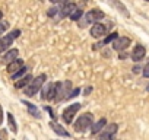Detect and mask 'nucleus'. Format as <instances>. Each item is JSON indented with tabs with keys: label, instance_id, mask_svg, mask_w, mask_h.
<instances>
[{
	"label": "nucleus",
	"instance_id": "nucleus-1",
	"mask_svg": "<svg viewBox=\"0 0 149 140\" xmlns=\"http://www.w3.org/2000/svg\"><path fill=\"white\" fill-rule=\"evenodd\" d=\"M45 80H47V76L45 75H38L37 78H34L26 86H25V95L26 96H34L41 88H42V85L45 83Z\"/></svg>",
	"mask_w": 149,
	"mask_h": 140
},
{
	"label": "nucleus",
	"instance_id": "nucleus-2",
	"mask_svg": "<svg viewBox=\"0 0 149 140\" xmlns=\"http://www.w3.org/2000/svg\"><path fill=\"white\" fill-rule=\"evenodd\" d=\"M94 115L91 114V112H85V114H82L78 120H76V123H74V130H76L78 133H84V131H86L91 125H92V118Z\"/></svg>",
	"mask_w": 149,
	"mask_h": 140
},
{
	"label": "nucleus",
	"instance_id": "nucleus-3",
	"mask_svg": "<svg viewBox=\"0 0 149 140\" xmlns=\"http://www.w3.org/2000/svg\"><path fill=\"white\" fill-rule=\"evenodd\" d=\"M72 89V82L66 80V82H56V101H63L67 99L69 94Z\"/></svg>",
	"mask_w": 149,
	"mask_h": 140
},
{
	"label": "nucleus",
	"instance_id": "nucleus-4",
	"mask_svg": "<svg viewBox=\"0 0 149 140\" xmlns=\"http://www.w3.org/2000/svg\"><path fill=\"white\" fill-rule=\"evenodd\" d=\"M19 35H21V31L19 29H15V31H12L8 35L0 37V53H5L6 50H9V47L13 44L15 38H18Z\"/></svg>",
	"mask_w": 149,
	"mask_h": 140
},
{
	"label": "nucleus",
	"instance_id": "nucleus-5",
	"mask_svg": "<svg viewBox=\"0 0 149 140\" xmlns=\"http://www.w3.org/2000/svg\"><path fill=\"white\" fill-rule=\"evenodd\" d=\"M81 108H82V104H79V102H74V104L69 105V107L63 111V114H61L63 121H64L66 124H72V123H73L74 115H76V112H78Z\"/></svg>",
	"mask_w": 149,
	"mask_h": 140
},
{
	"label": "nucleus",
	"instance_id": "nucleus-6",
	"mask_svg": "<svg viewBox=\"0 0 149 140\" xmlns=\"http://www.w3.org/2000/svg\"><path fill=\"white\" fill-rule=\"evenodd\" d=\"M117 130H118V125L117 124H108L105 128H102L100 133H98V136H100V139H113L114 136H116V133H117Z\"/></svg>",
	"mask_w": 149,
	"mask_h": 140
},
{
	"label": "nucleus",
	"instance_id": "nucleus-7",
	"mask_svg": "<svg viewBox=\"0 0 149 140\" xmlns=\"http://www.w3.org/2000/svg\"><path fill=\"white\" fill-rule=\"evenodd\" d=\"M129 45H130V38H127V37H118L117 40L113 41V48L116 51H120V53L123 50H126Z\"/></svg>",
	"mask_w": 149,
	"mask_h": 140
},
{
	"label": "nucleus",
	"instance_id": "nucleus-8",
	"mask_svg": "<svg viewBox=\"0 0 149 140\" xmlns=\"http://www.w3.org/2000/svg\"><path fill=\"white\" fill-rule=\"evenodd\" d=\"M42 99H54L56 98V83H47L45 88L42 89V95H41Z\"/></svg>",
	"mask_w": 149,
	"mask_h": 140
},
{
	"label": "nucleus",
	"instance_id": "nucleus-9",
	"mask_svg": "<svg viewBox=\"0 0 149 140\" xmlns=\"http://www.w3.org/2000/svg\"><path fill=\"white\" fill-rule=\"evenodd\" d=\"M105 32H107V26L102 25V24H95L91 28V35L94 38H101V37L105 35Z\"/></svg>",
	"mask_w": 149,
	"mask_h": 140
},
{
	"label": "nucleus",
	"instance_id": "nucleus-10",
	"mask_svg": "<svg viewBox=\"0 0 149 140\" xmlns=\"http://www.w3.org/2000/svg\"><path fill=\"white\" fill-rule=\"evenodd\" d=\"M145 55H146V50H145V47L140 45V44H137V45L133 48V51H132V60H133V61H140Z\"/></svg>",
	"mask_w": 149,
	"mask_h": 140
},
{
	"label": "nucleus",
	"instance_id": "nucleus-11",
	"mask_svg": "<svg viewBox=\"0 0 149 140\" xmlns=\"http://www.w3.org/2000/svg\"><path fill=\"white\" fill-rule=\"evenodd\" d=\"M104 18V12H101L100 9H91L86 13V22H97L101 21Z\"/></svg>",
	"mask_w": 149,
	"mask_h": 140
},
{
	"label": "nucleus",
	"instance_id": "nucleus-12",
	"mask_svg": "<svg viewBox=\"0 0 149 140\" xmlns=\"http://www.w3.org/2000/svg\"><path fill=\"white\" fill-rule=\"evenodd\" d=\"M50 127L53 128V131H54L57 136H61V137H72L70 133H69L63 125H60V124L56 123V121H51V123H50Z\"/></svg>",
	"mask_w": 149,
	"mask_h": 140
},
{
	"label": "nucleus",
	"instance_id": "nucleus-13",
	"mask_svg": "<svg viewBox=\"0 0 149 140\" xmlns=\"http://www.w3.org/2000/svg\"><path fill=\"white\" fill-rule=\"evenodd\" d=\"M24 67V61L21 60V58H15L13 61H10V63H8V67H6V70H8V73H10V75H13V73H16L19 69H22Z\"/></svg>",
	"mask_w": 149,
	"mask_h": 140
},
{
	"label": "nucleus",
	"instance_id": "nucleus-14",
	"mask_svg": "<svg viewBox=\"0 0 149 140\" xmlns=\"http://www.w3.org/2000/svg\"><path fill=\"white\" fill-rule=\"evenodd\" d=\"M18 55H19V50H18V48H12V50H9L8 53H5L2 61H3V63H10V61H13L15 58H18Z\"/></svg>",
	"mask_w": 149,
	"mask_h": 140
},
{
	"label": "nucleus",
	"instance_id": "nucleus-15",
	"mask_svg": "<svg viewBox=\"0 0 149 140\" xmlns=\"http://www.w3.org/2000/svg\"><path fill=\"white\" fill-rule=\"evenodd\" d=\"M22 104H24V105H26L28 112H29L32 117H35V118H41V112L38 111V108H37L34 104H31V102H28V101H22Z\"/></svg>",
	"mask_w": 149,
	"mask_h": 140
},
{
	"label": "nucleus",
	"instance_id": "nucleus-16",
	"mask_svg": "<svg viewBox=\"0 0 149 140\" xmlns=\"http://www.w3.org/2000/svg\"><path fill=\"white\" fill-rule=\"evenodd\" d=\"M76 9V6H74L73 3H64V6L61 8L60 10V18H64V16H70V13Z\"/></svg>",
	"mask_w": 149,
	"mask_h": 140
},
{
	"label": "nucleus",
	"instance_id": "nucleus-17",
	"mask_svg": "<svg viewBox=\"0 0 149 140\" xmlns=\"http://www.w3.org/2000/svg\"><path fill=\"white\" fill-rule=\"evenodd\" d=\"M105 125H107V120L105 118H101L100 121H97L95 124H92V128H91L92 130V134H98Z\"/></svg>",
	"mask_w": 149,
	"mask_h": 140
},
{
	"label": "nucleus",
	"instance_id": "nucleus-18",
	"mask_svg": "<svg viewBox=\"0 0 149 140\" xmlns=\"http://www.w3.org/2000/svg\"><path fill=\"white\" fill-rule=\"evenodd\" d=\"M32 80V76L31 75H25L24 78H21V79H18V82L15 83V86L18 88V89H21V88H25L29 82Z\"/></svg>",
	"mask_w": 149,
	"mask_h": 140
},
{
	"label": "nucleus",
	"instance_id": "nucleus-19",
	"mask_svg": "<svg viewBox=\"0 0 149 140\" xmlns=\"http://www.w3.org/2000/svg\"><path fill=\"white\" fill-rule=\"evenodd\" d=\"M8 125H9V128H10V131L12 133H18V124H16V121H15V117L10 114V112H8Z\"/></svg>",
	"mask_w": 149,
	"mask_h": 140
},
{
	"label": "nucleus",
	"instance_id": "nucleus-20",
	"mask_svg": "<svg viewBox=\"0 0 149 140\" xmlns=\"http://www.w3.org/2000/svg\"><path fill=\"white\" fill-rule=\"evenodd\" d=\"M26 72H28V67H25V66H24L22 69H19V70H18L16 73H13V75H12V79H13V80H18V79H21L24 75H26Z\"/></svg>",
	"mask_w": 149,
	"mask_h": 140
},
{
	"label": "nucleus",
	"instance_id": "nucleus-21",
	"mask_svg": "<svg viewBox=\"0 0 149 140\" xmlns=\"http://www.w3.org/2000/svg\"><path fill=\"white\" fill-rule=\"evenodd\" d=\"M82 15H84V12H82L81 9L76 8V9H74V10L70 13V19H72V21H79V19L82 18Z\"/></svg>",
	"mask_w": 149,
	"mask_h": 140
},
{
	"label": "nucleus",
	"instance_id": "nucleus-22",
	"mask_svg": "<svg viewBox=\"0 0 149 140\" xmlns=\"http://www.w3.org/2000/svg\"><path fill=\"white\" fill-rule=\"evenodd\" d=\"M117 38H118V34H117V32H113V34H110V35H108L101 44L105 45V44H108V42H111V41H114V40H117Z\"/></svg>",
	"mask_w": 149,
	"mask_h": 140
},
{
	"label": "nucleus",
	"instance_id": "nucleus-23",
	"mask_svg": "<svg viewBox=\"0 0 149 140\" xmlns=\"http://www.w3.org/2000/svg\"><path fill=\"white\" fill-rule=\"evenodd\" d=\"M9 28V24L8 22H0V37L5 34V31Z\"/></svg>",
	"mask_w": 149,
	"mask_h": 140
},
{
	"label": "nucleus",
	"instance_id": "nucleus-24",
	"mask_svg": "<svg viewBox=\"0 0 149 140\" xmlns=\"http://www.w3.org/2000/svg\"><path fill=\"white\" fill-rule=\"evenodd\" d=\"M79 92H81V89H79V88H76L74 91H72V92L69 94L67 99H72V98H74V96H78V95H79Z\"/></svg>",
	"mask_w": 149,
	"mask_h": 140
},
{
	"label": "nucleus",
	"instance_id": "nucleus-25",
	"mask_svg": "<svg viewBox=\"0 0 149 140\" xmlns=\"http://www.w3.org/2000/svg\"><path fill=\"white\" fill-rule=\"evenodd\" d=\"M142 73H143V76H145V78H148V79H149V63L143 67V72H142Z\"/></svg>",
	"mask_w": 149,
	"mask_h": 140
},
{
	"label": "nucleus",
	"instance_id": "nucleus-26",
	"mask_svg": "<svg viewBox=\"0 0 149 140\" xmlns=\"http://www.w3.org/2000/svg\"><path fill=\"white\" fill-rule=\"evenodd\" d=\"M57 12H58V9H57V8H51V9L48 10V16H54Z\"/></svg>",
	"mask_w": 149,
	"mask_h": 140
},
{
	"label": "nucleus",
	"instance_id": "nucleus-27",
	"mask_svg": "<svg viewBox=\"0 0 149 140\" xmlns=\"http://www.w3.org/2000/svg\"><path fill=\"white\" fill-rule=\"evenodd\" d=\"M44 110L50 114V117H51V118H56V115H54V112H53V110H51L50 107H44Z\"/></svg>",
	"mask_w": 149,
	"mask_h": 140
},
{
	"label": "nucleus",
	"instance_id": "nucleus-28",
	"mask_svg": "<svg viewBox=\"0 0 149 140\" xmlns=\"http://www.w3.org/2000/svg\"><path fill=\"white\" fill-rule=\"evenodd\" d=\"M6 137H8L6 130H2V131H0V139H6Z\"/></svg>",
	"mask_w": 149,
	"mask_h": 140
},
{
	"label": "nucleus",
	"instance_id": "nucleus-29",
	"mask_svg": "<svg viewBox=\"0 0 149 140\" xmlns=\"http://www.w3.org/2000/svg\"><path fill=\"white\" fill-rule=\"evenodd\" d=\"M2 123H3V108L0 105V125H2Z\"/></svg>",
	"mask_w": 149,
	"mask_h": 140
},
{
	"label": "nucleus",
	"instance_id": "nucleus-30",
	"mask_svg": "<svg viewBox=\"0 0 149 140\" xmlns=\"http://www.w3.org/2000/svg\"><path fill=\"white\" fill-rule=\"evenodd\" d=\"M92 92V86H88L86 89H85V92H84V95H89Z\"/></svg>",
	"mask_w": 149,
	"mask_h": 140
},
{
	"label": "nucleus",
	"instance_id": "nucleus-31",
	"mask_svg": "<svg viewBox=\"0 0 149 140\" xmlns=\"http://www.w3.org/2000/svg\"><path fill=\"white\" fill-rule=\"evenodd\" d=\"M139 70H142V69H140V67H137V66H134V67H133V72H134V73H139Z\"/></svg>",
	"mask_w": 149,
	"mask_h": 140
},
{
	"label": "nucleus",
	"instance_id": "nucleus-32",
	"mask_svg": "<svg viewBox=\"0 0 149 140\" xmlns=\"http://www.w3.org/2000/svg\"><path fill=\"white\" fill-rule=\"evenodd\" d=\"M63 3H72V0H63Z\"/></svg>",
	"mask_w": 149,
	"mask_h": 140
},
{
	"label": "nucleus",
	"instance_id": "nucleus-33",
	"mask_svg": "<svg viewBox=\"0 0 149 140\" xmlns=\"http://www.w3.org/2000/svg\"><path fill=\"white\" fill-rule=\"evenodd\" d=\"M51 3H57V2H60V0H50Z\"/></svg>",
	"mask_w": 149,
	"mask_h": 140
},
{
	"label": "nucleus",
	"instance_id": "nucleus-34",
	"mask_svg": "<svg viewBox=\"0 0 149 140\" xmlns=\"http://www.w3.org/2000/svg\"><path fill=\"white\" fill-rule=\"evenodd\" d=\"M2 18H3V13H2V12H0V21H2Z\"/></svg>",
	"mask_w": 149,
	"mask_h": 140
},
{
	"label": "nucleus",
	"instance_id": "nucleus-35",
	"mask_svg": "<svg viewBox=\"0 0 149 140\" xmlns=\"http://www.w3.org/2000/svg\"><path fill=\"white\" fill-rule=\"evenodd\" d=\"M146 89H148V91H149V85H148V88H146Z\"/></svg>",
	"mask_w": 149,
	"mask_h": 140
},
{
	"label": "nucleus",
	"instance_id": "nucleus-36",
	"mask_svg": "<svg viewBox=\"0 0 149 140\" xmlns=\"http://www.w3.org/2000/svg\"><path fill=\"white\" fill-rule=\"evenodd\" d=\"M146 2H149V0H146Z\"/></svg>",
	"mask_w": 149,
	"mask_h": 140
}]
</instances>
